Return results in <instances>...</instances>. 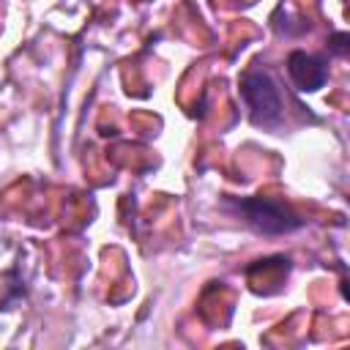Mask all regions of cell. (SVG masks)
Listing matches in <instances>:
<instances>
[{"label": "cell", "mask_w": 350, "mask_h": 350, "mask_svg": "<svg viewBox=\"0 0 350 350\" xmlns=\"http://www.w3.org/2000/svg\"><path fill=\"white\" fill-rule=\"evenodd\" d=\"M227 205L254 230L265 235H284L304 227V219L293 213L284 202L271 197H227Z\"/></svg>", "instance_id": "cell-1"}, {"label": "cell", "mask_w": 350, "mask_h": 350, "mask_svg": "<svg viewBox=\"0 0 350 350\" xmlns=\"http://www.w3.org/2000/svg\"><path fill=\"white\" fill-rule=\"evenodd\" d=\"M241 98L249 107V118L254 126L262 129H276L284 118V104H282V93L276 88V82L265 74V71H246L241 77Z\"/></svg>", "instance_id": "cell-2"}, {"label": "cell", "mask_w": 350, "mask_h": 350, "mask_svg": "<svg viewBox=\"0 0 350 350\" xmlns=\"http://www.w3.org/2000/svg\"><path fill=\"white\" fill-rule=\"evenodd\" d=\"M287 71H290V79L298 85V90H317L328 79L325 63L306 52H293L287 57Z\"/></svg>", "instance_id": "cell-3"}, {"label": "cell", "mask_w": 350, "mask_h": 350, "mask_svg": "<svg viewBox=\"0 0 350 350\" xmlns=\"http://www.w3.org/2000/svg\"><path fill=\"white\" fill-rule=\"evenodd\" d=\"M331 41H334V44H331V46H334V52H339V55H342V52L347 49V36H345V33H336Z\"/></svg>", "instance_id": "cell-4"}]
</instances>
